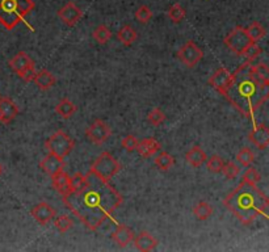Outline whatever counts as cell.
<instances>
[{
  "instance_id": "cell-38",
  "label": "cell",
  "mask_w": 269,
  "mask_h": 252,
  "mask_svg": "<svg viewBox=\"0 0 269 252\" xmlns=\"http://www.w3.org/2000/svg\"><path fill=\"white\" fill-rule=\"evenodd\" d=\"M243 180H246V181H248V183L257 184L260 180H261V175H260L259 171H257L256 168L248 167L247 170H246V172H244Z\"/></svg>"
},
{
  "instance_id": "cell-28",
  "label": "cell",
  "mask_w": 269,
  "mask_h": 252,
  "mask_svg": "<svg viewBox=\"0 0 269 252\" xmlns=\"http://www.w3.org/2000/svg\"><path fill=\"white\" fill-rule=\"evenodd\" d=\"M92 36H94V38L96 40L97 44L105 45L108 41H109L110 37H112V32H110L109 29H108V26L99 25L94 30Z\"/></svg>"
},
{
  "instance_id": "cell-23",
  "label": "cell",
  "mask_w": 269,
  "mask_h": 252,
  "mask_svg": "<svg viewBox=\"0 0 269 252\" xmlns=\"http://www.w3.org/2000/svg\"><path fill=\"white\" fill-rule=\"evenodd\" d=\"M55 112L59 114L62 118L67 120V118L74 116V113L76 112V105L74 104L72 101H70L69 99H62V100L56 104Z\"/></svg>"
},
{
  "instance_id": "cell-13",
  "label": "cell",
  "mask_w": 269,
  "mask_h": 252,
  "mask_svg": "<svg viewBox=\"0 0 269 252\" xmlns=\"http://www.w3.org/2000/svg\"><path fill=\"white\" fill-rule=\"evenodd\" d=\"M63 166H65L63 158L58 156V155L50 154V152L40 162L41 170L44 171V172L46 173V175H49L50 177L54 176V175L59 172V171H62Z\"/></svg>"
},
{
  "instance_id": "cell-4",
  "label": "cell",
  "mask_w": 269,
  "mask_h": 252,
  "mask_svg": "<svg viewBox=\"0 0 269 252\" xmlns=\"http://www.w3.org/2000/svg\"><path fill=\"white\" fill-rule=\"evenodd\" d=\"M33 0H0V24L12 30L35 10Z\"/></svg>"
},
{
  "instance_id": "cell-34",
  "label": "cell",
  "mask_w": 269,
  "mask_h": 252,
  "mask_svg": "<svg viewBox=\"0 0 269 252\" xmlns=\"http://www.w3.org/2000/svg\"><path fill=\"white\" fill-rule=\"evenodd\" d=\"M261 53H263V49H261V47L256 44V42H252V44H251L250 46H248L247 49L243 51L242 55H244V57L247 58L250 62H252V60L256 59V58L259 57Z\"/></svg>"
},
{
  "instance_id": "cell-41",
  "label": "cell",
  "mask_w": 269,
  "mask_h": 252,
  "mask_svg": "<svg viewBox=\"0 0 269 252\" xmlns=\"http://www.w3.org/2000/svg\"><path fill=\"white\" fill-rule=\"evenodd\" d=\"M0 122H2V114H0Z\"/></svg>"
},
{
  "instance_id": "cell-6",
  "label": "cell",
  "mask_w": 269,
  "mask_h": 252,
  "mask_svg": "<svg viewBox=\"0 0 269 252\" xmlns=\"http://www.w3.org/2000/svg\"><path fill=\"white\" fill-rule=\"evenodd\" d=\"M75 143H74V139L70 136H67L66 133L62 132V130H58L46 139L45 142V147L50 154L58 155L61 158H65L72 151Z\"/></svg>"
},
{
  "instance_id": "cell-20",
  "label": "cell",
  "mask_w": 269,
  "mask_h": 252,
  "mask_svg": "<svg viewBox=\"0 0 269 252\" xmlns=\"http://www.w3.org/2000/svg\"><path fill=\"white\" fill-rule=\"evenodd\" d=\"M51 179H53L54 189L61 196H65L67 192H70V189H71V177L65 171H59L54 176H51Z\"/></svg>"
},
{
  "instance_id": "cell-22",
  "label": "cell",
  "mask_w": 269,
  "mask_h": 252,
  "mask_svg": "<svg viewBox=\"0 0 269 252\" xmlns=\"http://www.w3.org/2000/svg\"><path fill=\"white\" fill-rule=\"evenodd\" d=\"M185 159H187V162H188L191 166H193V167H200V166H202V164L206 162L207 156L206 152L203 151L200 146H194V147H192L191 150L185 154Z\"/></svg>"
},
{
  "instance_id": "cell-31",
  "label": "cell",
  "mask_w": 269,
  "mask_h": 252,
  "mask_svg": "<svg viewBox=\"0 0 269 252\" xmlns=\"http://www.w3.org/2000/svg\"><path fill=\"white\" fill-rule=\"evenodd\" d=\"M236 161H238L242 166H244V167H250L251 164L255 162V155L254 152L251 151L250 148L243 147L241 151L236 154Z\"/></svg>"
},
{
  "instance_id": "cell-19",
  "label": "cell",
  "mask_w": 269,
  "mask_h": 252,
  "mask_svg": "<svg viewBox=\"0 0 269 252\" xmlns=\"http://www.w3.org/2000/svg\"><path fill=\"white\" fill-rule=\"evenodd\" d=\"M139 155L143 158H150L160 151V143L154 138H146L143 141H138V146L135 148Z\"/></svg>"
},
{
  "instance_id": "cell-8",
  "label": "cell",
  "mask_w": 269,
  "mask_h": 252,
  "mask_svg": "<svg viewBox=\"0 0 269 252\" xmlns=\"http://www.w3.org/2000/svg\"><path fill=\"white\" fill-rule=\"evenodd\" d=\"M251 44H252V41H251L247 30L244 28H242V26H236L235 29H232L225 38L226 46L229 47L231 51H234L235 54H238V55H242L243 51L246 50Z\"/></svg>"
},
{
  "instance_id": "cell-2",
  "label": "cell",
  "mask_w": 269,
  "mask_h": 252,
  "mask_svg": "<svg viewBox=\"0 0 269 252\" xmlns=\"http://www.w3.org/2000/svg\"><path fill=\"white\" fill-rule=\"evenodd\" d=\"M231 75V83L222 94L235 109L256 125L255 113L268 100L269 83L260 82L255 76L250 60L243 63Z\"/></svg>"
},
{
  "instance_id": "cell-7",
  "label": "cell",
  "mask_w": 269,
  "mask_h": 252,
  "mask_svg": "<svg viewBox=\"0 0 269 252\" xmlns=\"http://www.w3.org/2000/svg\"><path fill=\"white\" fill-rule=\"evenodd\" d=\"M10 67L15 71L22 80L25 82H33V79L36 76V69L35 62L32 60L25 51H19L15 57L10 59Z\"/></svg>"
},
{
  "instance_id": "cell-37",
  "label": "cell",
  "mask_w": 269,
  "mask_h": 252,
  "mask_svg": "<svg viewBox=\"0 0 269 252\" xmlns=\"http://www.w3.org/2000/svg\"><path fill=\"white\" fill-rule=\"evenodd\" d=\"M135 17L142 24H147L151 20V17H153V12H151V10L147 6H141L135 12Z\"/></svg>"
},
{
  "instance_id": "cell-36",
  "label": "cell",
  "mask_w": 269,
  "mask_h": 252,
  "mask_svg": "<svg viewBox=\"0 0 269 252\" xmlns=\"http://www.w3.org/2000/svg\"><path fill=\"white\" fill-rule=\"evenodd\" d=\"M222 172H223V175L227 177V179L234 180L239 176V173H241V168H239V166H236L235 163H232V162H229L227 164L225 163Z\"/></svg>"
},
{
  "instance_id": "cell-27",
  "label": "cell",
  "mask_w": 269,
  "mask_h": 252,
  "mask_svg": "<svg viewBox=\"0 0 269 252\" xmlns=\"http://www.w3.org/2000/svg\"><path fill=\"white\" fill-rule=\"evenodd\" d=\"M246 30H247L248 36H250L251 41L252 42H259L260 40L265 37L266 35L265 29H264V26L261 25L260 22H252Z\"/></svg>"
},
{
  "instance_id": "cell-29",
  "label": "cell",
  "mask_w": 269,
  "mask_h": 252,
  "mask_svg": "<svg viewBox=\"0 0 269 252\" xmlns=\"http://www.w3.org/2000/svg\"><path fill=\"white\" fill-rule=\"evenodd\" d=\"M168 16L169 19H171V21L175 22V24H180V22L185 19L187 12H185V10L180 4L176 3L168 10Z\"/></svg>"
},
{
  "instance_id": "cell-3",
  "label": "cell",
  "mask_w": 269,
  "mask_h": 252,
  "mask_svg": "<svg viewBox=\"0 0 269 252\" xmlns=\"http://www.w3.org/2000/svg\"><path fill=\"white\" fill-rule=\"evenodd\" d=\"M223 205L238 218L243 225L252 224L256 218L266 217L269 208L268 197L256 186V184L243 180L223 201Z\"/></svg>"
},
{
  "instance_id": "cell-33",
  "label": "cell",
  "mask_w": 269,
  "mask_h": 252,
  "mask_svg": "<svg viewBox=\"0 0 269 252\" xmlns=\"http://www.w3.org/2000/svg\"><path fill=\"white\" fill-rule=\"evenodd\" d=\"M206 166L210 172L219 173L222 172L225 162H223L222 158L218 156V155H213V156H210L209 159H206Z\"/></svg>"
},
{
  "instance_id": "cell-14",
  "label": "cell",
  "mask_w": 269,
  "mask_h": 252,
  "mask_svg": "<svg viewBox=\"0 0 269 252\" xmlns=\"http://www.w3.org/2000/svg\"><path fill=\"white\" fill-rule=\"evenodd\" d=\"M232 75L227 71L226 69L221 67L213 74V75L210 76L209 79V84L213 87L214 89L219 92V93L222 94L223 92L226 91V88L229 87V84L231 83Z\"/></svg>"
},
{
  "instance_id": "cell-18",
  "label": "cell",
  "mask_w": 269,
  "mask_h": 252,
  "mask_svg": "<svg viewBox=\"0 0 269 252\" xmlns=\"http://www.w3.org/2000/svg\"><path fill=\"white\" fill-rule=\"evenodd\" d=\"M112 239L117 243V246L125 248L134 239V233L128 226L118 225L116 230H114V233L112 234Z\"/></svg>"
},
{
  "instance_id": "cell-11",
  "label": "cell",
  "mask_w": 269,
  "mask_h": 252,
  "mask_svg": "<svg viewBox=\"0 0 269 252\" xmlns=\"http://www.w3.org/2000/svg\"><path fill=\"white\" fill-rule=\"evenodd\" d=\"M56 15L67 26H75L76 22L83 17V11L74 2H69L58 11Z\"/></svg>"
},
{
  "instance_id": "cell-17",
  "label": "cell",
  "mask_w": 269,
  "mask_h": 252,
  "mask_svg": "<svg viewBox=\"0 0 269 252\" xmlns=\"http://www.w3.org/2000/svg\"><path fill=\"white\" fill-rule=\"evenodd\" d=\"M0 114H2V122L10 123L19 114V108L12 100L0 96Z\"/></svg>"
},
{
  "instance_id": "cell-26",
  "label": "cell",
  "mask_w": 269,
  "mask_h": 252,
  "mask_svg": "<svg viewBox=\"0 0 269 252\" xmlns=\"http://www.w3.org/2000/svg\"><path fill=\"white\" fill-rule=\"evenodd\" d=\"M173 163H175L173 156L166 151H162L155 158V166H157L160 171H168L169 168L172 167Z\"/></svg>"
},
{
  "instance_id": "cell-12",
  "label": "cell",
  "mask_w": 269,
  "mask_h": 252,
  "mask_svg": "<svg viewBox=\"0 0 269 252\" xmlns=\"http://www.w3.org/2000/svg\"><path fill=\"white\" fill-rule=\"evenodd\" d=\"M31 214L32 217L37 220L38 224L45 226V225H47L49 222H51V220L54 219V217L56 215V211L55 209H54L51 205L47 204V202H40V204H37L35 208L32 209Z\"/></svg>"
},
{
  "instance_id": "cell-25",
  "label": "cell",
  "mask_w": 269,
  "mask_h": 252,
  "mask_svg": "<svg viewBox=\"0 0 269 252\" xmlns=\"http://www.w3.org/2000/svg\"><path fill=\"white\" fill-rule=\"evenodd\" d=\"M193 214H194V217L197 218V219L205 220V219H207L210 215L213 214V208H212L207 202L200 201L193 208Z\"/></svg>"
},
{
  "instance_id": "cell-24",
  "label": "cell",
  "mask_w": 269,
  "mask_h": 252,
  "mask_svg": "<svg viewBox=\"0 0 269 252\" xmlns=\"http://www.w3.org/2000/svg\"><path fill=\"white\" fill-rule=\"evenodd\" d=\"M137 37H138L137 32H135V29L132 28L130 25L122 26V28L118 30V33H117L118 41L121 42L122 45H125V46H130V45L137 40Z\"/></svg>"
},
{
  "instance_id": "cell-40",
  "label": "cell",
  "mask_w": 269,
  "mask_h": 252,
  "mask_svg": "<svg viewBox=\"0 0 269 252\" xmlns=\"http://www.w3.org/2000/svg\"><path fill=\"white\" fill-rule=\"evenodd\" d=\"M2 173H3V167H2V164H0V176H2Z\"/></svg>"
},
{
  "instance_id": "cell-16",
  "label": "cell",
  "mask_w": 269,
  "mask_h": 252,
  "mask_svg": "<svg viewBox=\"0 0 269 252\" xmlns=\"http://www.w3.org/2000/svg\"><path fill=\"white\" fill-rule=\"evenodd\" d=\"M133 242H134L135 248H137L138 251H142V252L153 251V249L158 246L157 238H154V236L151 235V234H148L147 231H141L137 236L134 235Z\"/></svg>"
},
{
  "instance_id": "cell-9",
  "label": "cell",
  "mask_w": 269,
  "mask_h": 252,
  "mask_svg": "<svg viewBox=\"0 0 269 252\" xmlns=\"http://www.w3.org/2000/svg\"><path fill=\"white\" fill-rule=\"evenodd\" d=\"M112 130L108 126L107 122H104L103 120H96L88 126L85 130V136L91 142L96 143V145H103L109 139Z\"/></svg>"
},
{
  "instance_id": "cell-15",
  "label": "cell",
  "mask_w": 269,
  "mask_h": 252,
  "mask_svg": "<svg viewBox=\"0 0 269 252\" xmlns=\"http://www.w3.org/2000/svg\"><path fill=\"white\" fill-rule=\"evenodd\" d=\"M250 141L259 150H265L269 146V130L265 125H254V129L248 136Z\"/></svg>"
},
{
  "instance_id": "cell-30",
  "label": "cell",
  "mask_w": 269,
  "mask_h": 252,
  "mask_svg": "<svg viewBox=\"0 0 269 252\" xmlns=\"http://www.w3.org/2000/svg\"><path fill=\"white\" fill-rule=\"evenodd\" d=\"M54 225H55L56 230L65 234L74 226V220L67 215H59V217H54Z\"/></svg>"
},
{
  "instance_id": "cell-39",
  "label": "cell",
  "mask_w": 269,
  "mask_h": 252,
  "mask_svg": "<svg viewBox=\"0 0 269 252\" xmlns=\"http://www.w3.org/2000/svg\"><path fill=\"white\" fill-rule=\"evenodd\" d=\"M138 146V139L134 136H126L122 139V147L125 148L126 151H134Z\"/></svg>"
},
{
  "instance_id": "cell-21",
  "label": "cell",
  "mask_w": 269,
  "mask_h": 252,
  "mask_svg": "<svg viewBox=\"0 0 269 252\" xmlns=\"http://www.w3.org/2000/svg\"><path fill=\"white\" fill-rule=\"evenodd\" d=\"M33 82L36 83V85H37L38 88L42 89V91H46V89L53 88L56 83V79L50 71H47V70H41V71L36 73Z\"/></svg>"
},
{
  "instance_id": "cell-10",
  "label": "cell",
  "mask_w": 269,
  "mask_h": 252,
  "mask_svg": "<svg viewBox=\"0 0 269 252\" xmlns=\"http://www.w3.org/2000/svg\"><path fill=\"white\" fill-rule=\"evenodd\" d=\"M177 57L187 67H194L202 59L203 53L193 41H188L180 47V50L177 51Z\"/></svg>"
},
{
  "instance_id": "cell-1",
  "label": "cell",
  "mask_w": 269,
  "mask_h": 252,
  "mask_svg": "<svg viewBox=\"0 0 269 252\" xmlns=\"http://www.w3.org/2000/svg\"><path fill=\"white\" fill-rule=\"evenodd\" d=\"M84 176V183L71 188L62 197L72 214L89 230L95 231L103 226L105 220L112 218L113 213L124 202V197L108 180L99 177L91 170Z\"/></svg>"
},
{
  "instance_id": "cell-35",
  "label": "cell",
  "mask_w": 269,
  "mask_h": 252,
  "mask_svg": "<svg viewBox=\"0 0 269 252\" xmlns=\"http://www.w3.org/2000/svg\"><path fill=\"white\" fill-rule=\"evenodd\" d=\"M147 118L148 121H150L151 125L158 126L160 125V123L164 122V120H166V114H164V112H163L160 108H155V109H153L150 113H148Z\"/></svg>"
},
{
  "instance_id": "cell-32",
  "label": "cell",
  "mask_w": 269,
  "mask_h": 252,
  "mask_svg": "<svg viewBox=\"0 0 269 252\" xmlns=\"http://www.w3.org/2000/svg\"><path fill=\"white\" fill-rule=\"evenodd\" d=\"M252 71H254L255 76L259 79L260 82L269 83V69L265 63H256V65H252Z\"/></svg>"
},
{
  "instance_id": "cell-5",
  "label": "cell",
  "mask_w": 269,
  "mask_h": 252,
  "mask_svg": "<svg viewBox=\"0 0 269 252\" xmlns=\"http://www.w3.org/2000/svg\"><path fill=\"white\" fill-rule=\"evenodd\" d=\"M121 170V164L117 161L116 158L113 156L109 152H103L100 156L97 158L96 161L92 164L91 171L96 173L97 176L104 180L109 181L112 177H114Z\"/></svg>"
}]
</instances>
